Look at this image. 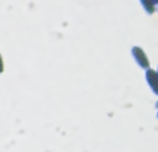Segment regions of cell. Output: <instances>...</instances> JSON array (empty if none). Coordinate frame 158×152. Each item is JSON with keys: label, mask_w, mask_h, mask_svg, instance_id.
I'll use <instances>...</instances> for the list:
<instances>
[{"label": "cell", "mask_w": 158, "mask_h": 152, "mask_svg": "<svg viewBox=\"0 0 158 152\" xmlns=\"http://www.w3.org/2000/svg\"><path fill=\"white\" fill-rule=\"evenodd\" d=\"M132 56H133L135 61L138 63V65H139L141 68H143V69H146V70L149 69V59H148L146 52H144L142 48H139L138 46H135V47L132 48Z\"/></svg>", "instance_id": "1"}, {"label": "cell", "mask_w": 158, "mask_h": 152, "mask_svg": "<svg viewBox=\"0 0 158 152\" xmlns=\"http://www.w3.org/2000/svg\"><path fill=\"white\" fill-rule=\"evenodd\" d=\"M146 80H147L151 90L156 95H158V72L152 68L147 69L146 70Z\"/></svg>", "instance_id": "2"}, {"label": "cell", "mask_w": 158, "mask_h": 152, "mask_svg": "<svg viewBox=\"0 0 158 152\" xmlns=\"http://www.w3.org/2000/svg\"><path fill=\"white\" fill-rule=\"evenodd\" d=\"M139 1H141V4H142L143 9H144L148 14H153V12H154V5H156L154 0H139Z\"/></svg>", "instance_id": "3"}, {"label": "cell", "mask_w": 158, "mask_h": 152, "mask_svg": "<svg viewBox=\"0 0 158 152\" xmlns=\"http://www.w3.org/2000/svg\"><path fill=\"white\" fill-rule=\"evenodd\" d=\"M4 70V67H2V59H1V57H0V72H2Z\"/></svg>", "instance_id": "4"}, {"label": "cell", "mask_w": 158, "mask_h": 152, "mask_svg": "<svg viewBox=\"0 0 158 152\" xmlns=\"http://www.w3.org/2000/svg\"><path fill=\"white\" fill-rule=\"evenodd\" d=\"M154 2H156V4H158V0H154Z\"/></svg>", "instance_id": "5"}, {"label": "cell", "mask_w": 158, "mask_h": 152, "mask_svg": "<svg viewBox=\"0 0 158 152\" xmlns=\"http://www.w3.org/2000/svg\"><path fill=\"white\" fill-rule=\"evenodd\" d=\"M156 106H157V108H158V103H157V105H156Z\"/></svg>", "instance_id": "6"}, {"label": "cell", "mask_w": 158, "mask_h": 152, "mask_svg": "<svg viewBox=\"0 0 158 152\" xmlns=\"http://www.w3.org/2000/svg\"><path fill=\"white\" fill-rule=\"evenodd\" d=\"M157 117H158V112H157Z\"/></svg>", "instance_id": "7"}, {"label": "cell", "mask_w": 158, "mask_h": 152, "mask_svg": "<svg viewBox=\"0 0 158 152\" xmlns=\"http://www.w3.org/2000/svg\"><path fill=\"white\" fill-rule=\"evenodd\" d=\"M157 72H158V70H157Z\"/></svg>", "instance_id": "8"}]
</instances>
